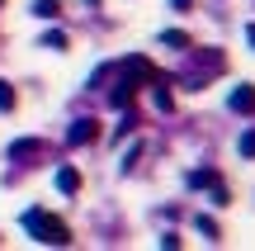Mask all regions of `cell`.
<instances>
[{"label":"cell","mask_w":255,"mask_h":251,"mask_svg":"<svg viewBox=\"0 0 255 251\" xmlns=\"http://www.w3.org/2000/svg\"><path fill=\"white\" fill-rule=\"evenodd\" d=\"M100 138V123L95 119H76L71 128H66V147H85V142H95Z\"/></svg>","instance_id":"7a4b0ae2"},{"label":"cell","mask_w":255,"mask_h":251,"mask_svg":"<svg viewBox=\"0 0 255 251\" xmlns=\"http://www.w3.org/2000/svg\"><path fill=\"white\" fill-rule=\"evenodd\" d=\"M246 33H251V43H255V24H251V28H246Z\"/></svg>","instance_id":"4fadbf2b"},{"label":"cell","mask_w":255,"mask_h":251,"mask_svg":"<svg viewBox=\"0 0 255 251\" xmlns=\"http://www.w3.org/2000/svg\"><path fill=\"white\" fill-rule=\"evenodd\" d=\"M232 109H237V114H251V109H255V85H241V90H232Z\"/></svg>","instance_id":"277c9868"},{"label":"cell","mask_w":255,"mask_h":251,"mask_svg":"<svg viewBox=\"0 0 255 251\" xmlns=\"http://www.w3.org/2000/svg\"><path fill=\"white\" fill-rule=\"evenodd\" d=\"M165 47H189V33H184V28H170V33H165Z\"/></svg>","instance_id":"ba28073f"},{"label":"cell","mask_w":255,"mask_h":251,"mask_svg":"<svg viewBox=\"0 0 255 251\" xmlns=\"http://www.w3.org/2000/svg\"><path fill=\"white\" fill-rule=\"evenodd\" d=\"M24 233L33 237V242H43V247H71V228H66L62 218H52L47 209H28L24 214Z\"/></svg>","instance_id":"6da1fadb"},{"label":"cell","mask_w":255,"mask_h":251,"mask_svg":"<svg viewBox=\"0 0 255 251\" xmlns=\"http://www.w3.org/2000/svg\"><path fill=\"white\" fill-rule=\"evenodd\" d=\"M199 233H203V237H213V242H218V223H213V218H203V214H199Z\"/></svg>","instance_id":"30bf717a"},{"label":"cell","mask_w":255,"mask_h":251,"mask_svg":"<svg viewBox=\"0 0 255 251\" xmlns=\"http://www.w3.org/2000/svg\"><path fill=\"white\" fill-rule=\"evenodd\" d=\"M43 47H57V52H62V47H66V33H62V28H52V33H43Z\"/></svg>","instance_id":"9c48e42d"},{"label":"cell","mask_w":255,"mask_h":251,"mask_svg":"<svg viewBox=\"0 0 255 251\" xmlns=\"http://www.w3.org/2000/svg\"><path fill=\"white\" fill-rule=\"evenodd\" d=\"M33 14L38 19H57V14H62V5H57V0H33Z\"/></svg>","instance_id":"8992f818"},{"label":"cell","mask_w":255,"mask_h":251,"mask_svg":"<svg viewBox=\"0 0 255 251\" xmlns=\"http://www.w3.org/2000/svg\"><path fill=\"white\" fill-rule=\"evenodd\" d=\"M241 152H246V157H255V133H246V138H241Z\"/></svg>","instance_id":"8fae6325"},{"label":"cell","mask_w":255,"mask_h":251,"mask_svg":"<svg viewBox=\"0 0 255 251\" xmlns=\"http://www.w3.org/2000/svg\"><path fill=\"white\" fill-rule=\"evenodd\" d=\"M57 190H62V195H76V190H81V171L62 166V171H57Z\"/></svg>","instance_id":"3957f363"},{"label":"cell","mask_w":255,"mask_h":251,"mask_svg":"<svg viewBox=\"0 0 255 251\" xmlns=\"http://www.w3.org/2000/svg\"><path fill=\"white\" fill-rule=\"evenodd\" d=\"M0 109H14V85H9V81H0Z\"/></svg>","instance_id":"52a82bcc"},{"label":"cell","mask_w":255,"mask_h":251,"mask_svg":"<svg viewBox=\"0 0 255 251\" xmlns=\"http://www.w3.org/2000/svg\"><path fill=\"white\" fill-rule=\"evenodd\" d=\"M189 5H194V0H175V9H189Z\"/></svg>","instance_id":"7c38bea8"},{"label":"cell","mask_w":255,"mask_h":251,"mask_svg":"<svg viewBox=\"0 0 255 251\" xmlns=\"http://www.w3.org/2000/svg\"><path fill=\"white\" fill-rule=\"evenodd\" d=\"M38 152H43V142H33V138H28V142H14V147H9V157H14V161H24V157H38Z\"/></svg>","instance_id":"5b68a950"}]
</instances>
